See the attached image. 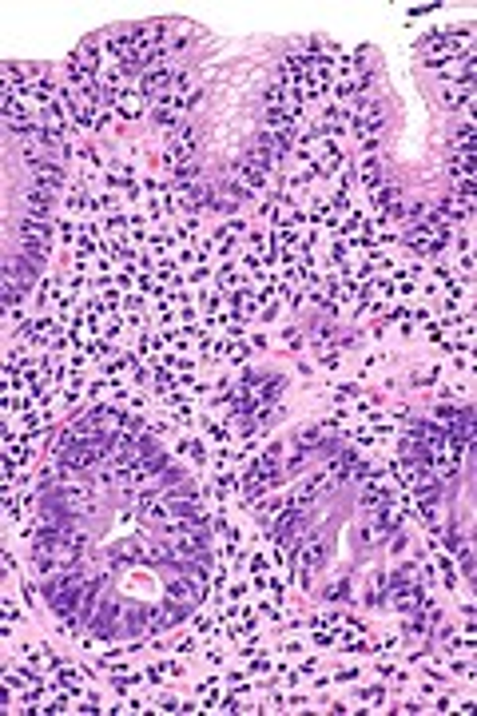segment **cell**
Wrapping results in <instances>:
<instances>
[{
	"label": "cell",
	"mask_w": 477,
	"mask_h": 716,
	"mask_svg": "<svg viewBox=\"0 0 477 716\" xmlns=\"http://www.w3.org/2000/svg\"><path fill=\"white\" fill-rule=\"evenodd\" d=\"M4 271H8V275L16 279V283H20L24 291H28V286L36 283V259H28V255H16V259H12V263L4 267Z\"/></svg>",
	"instance_id": "cell-4"
},
{
	"label": "cell",
	"mask_w": 477,
	"mask_h": 716,
	"mask_svg": "<svg viewBox=\"0 0 477 716\" xmlns=\"http://www.w3.org/2000/svg\"><path fill=\"white\" fill-rule=\"evenodd\" d=\"M259 386H263V390H259V394H263V398H266V402H275V398H278V394H283V378H278V375L263 378V382H259Z\"/></svg>",
	"instance_id": "cell-8"
},
{
	"label": "cell",
	"mask_w": 477,
	"mask_h": 716,
	"mask_svg": "<svg viewBox=\"0 0 477 716\" xmlns=\"http://www.w3.org/2000/svg\"><path fill=\"white\" fill-rule=\"evenodd\" d=\"M195 147H199V132H195V128H175L171 143H167V155H171L175 164H187L191 155H195Z\"/></svg>",
	"instance_id": "cell-3"
},
{
	"label": "cell",
	"mask_w": 477,
	"mask_h": 716,
	"mask_svg": "<svg viewBox=\"0 0 477 716\" xmlns=\"http://www.w3.org/2000/svg\"><path fill=\"white\" fill-rule=\"evenodd\" d=\"M116 104H120V111L128 116V120L144 116V96H140V92H120V96H116Z\"/></svg>",
	"instance_id": "cell-7"
},
{
	"label": "cell",
	"mask_w": 477,
	"mask_h": 716,
	"mask_svg": "<svg viewBox=\"0 0 477 716\" xmlns=\"http://www.w3.org/2000/svg\"><path fill=\"white\" fill-rule=\"evenodd\" d=\"M350 132L358 135V140H378V132H382V123H386V108L378 104V99H350Z\"/></svg>",
	"instance_id": "cell-1"
},
{
	"label": "cell",
	"mask_w": 477,
	"mask_h": 716,
	"mask_svg": "<svg viewBox=\"0 0 477 716\" xmlns=\"http://www.w3.org/2000/svg\"><path fill=\"white\" fill-rule=\"evenodd\" d=\"M358 179H362L370 191H378L382 188V164H378V159H362V164H358Z\"/></svg>",
	"instance_id": "cell-6"
},
{
	"label": "cell",
	"mask_w": 477,
	"mask_h": 716,
	"mask_svg": "<svg viewBox=\"0 0 477 716\" xmlns=\"http://www.w3.org/2000/svg\"><path fill=\"white\" fill-rule=\"evenodd\" d=\"M24 203H28V215H40V219H48V211H52V199H48V191H40V188L24 191Z\"/></svg>",
	"instance_id": "cell-5"
},
{
	"label": "cell",
	"mask_w": 477,
	"mask_h": 716,
	"mask_svg": "<svg viewBox=\"0 0 477 716\" xmlns=\"http://www.w3.org/2000/svg\"><path fill=\"white\" fill-rule=\"evenodd\" d=\"M4 621H20V609L12 605V601H4Z\"/></svg>",
	"instance_id": "cell-10"
},
{
	"label": "cell",
	"mask_w": 477,
	"mask_h": 716,
	"mask_svg": "<svg viewBox=\"0 0 477 716\" xmlns=\"http://www.w3.org/2000/svg\"><path fill=\"white\" fill-rule=\"evenodd\" d=\"M92 633H96V637H104L108 641L111 633H116V629H120V601H116V597H100V605H96V617H92Z\"/></svg>",
	"instance_id": "cell-2"
},
{
	"label": "cell",
	"mask_w": 477,
	"mask_h": 716,
	"mask_svg": "<svg viewBox=\"0 0 477 716\" xmlns=\"http://www.w3.org/2000/svg\"><path fill=\"white\" fill-rule=\"evenodd\" d=\"M346 593H350V585H346V581H330V585H326V597H330V601H342Z\"/></svg>",
	"instance_id": "cell-9"
}]
</instances>
